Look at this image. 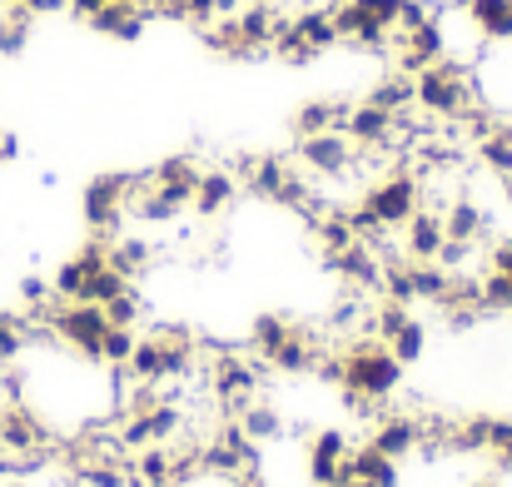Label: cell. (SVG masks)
I'll return each mask as SVG.
<instances>
[]
</instances>
